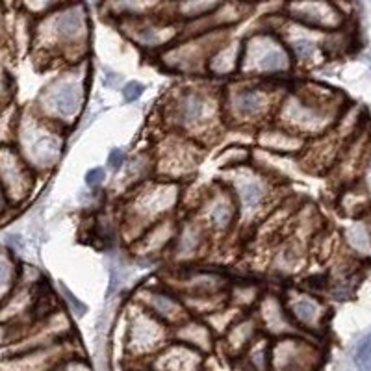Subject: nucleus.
<instances>
[{"label": "nucleus", "instance_id": "nucleus-1", "mask_svg": "<svg viewBox=\"0 0 371 371\" xmlns=\"http://www.w3.org/2000/svg\"><path fill=\"white\" fill-rule=\"evenodd\" d=\"M343 98L338 93H317L314 89L290 91L277 108L278 125L301 138L327 134L343 116Z\"/></svg>", "mask_w": 371, "mask_h": 371}, {"label": "nucleus", "instance_id": "nucleus-2", "mask_svg": "<svg viewBox=\"0 0 371 371\" xmlns=\"http://www.w3.org/2000/svg\"><path fill=\"white\" fill-rule=\"evenodd\" d=\"M163 113L173 132L199 143L200 139L215 136V130L225 121L223 95L219 97L212 89L197 86L181 88L169 97Z\"/></svg>", "mask_w": 371, "mask_h": 371}, {"label": "nucleus", "instance_id": "nucleus-3", "mask_svg": "<svg viewBox=\"0 0 371 371\" xmlns=\"http://www.w3.org/2000/svg\"><path fill=\"white\" fill-rule=\"evenodd\" d=\"M181 188L176 182H145L139 186L125 213V232L130 241H138L156 223L163 221L178 204Z\"/></svg>", "mask_w": 371, "mask_h": 371}, {"label": "nucleus", "instance_id": "nucleus-4", "mask_svg": "<svg viewBox=\"0 0 371 371\" xmlns=\"http://www.w3.org/2000/svg\"><path fill=\"white\" fill-rule=\"evenodd\" d=\"M14 147L34 171H46L60 160L63 136L60 126L43 119L36 111L19 119Z\"/></svg>", "mask_w": 371, "mask_h": 371}, {"label": "nucleus", "instance_id": "nucleus-5", "mask_svg": "<svg viewBox=\"0 0 371 371\" xmlns=\"http://www.w3.org/2000/svg\"><path fill=\"white\" fill-rule=\"evenodd\" d=\"M273 93L268 83L253 78L232 83L223 93V111L228 123L236 125H262L275 110Z\"/></svg>", "mask_w": 371, "mask_h": 371}, {"label": "nucleus", "instance_id": "nucleus-6", "mask_svg": "<svg viewBox=\"0 0 371 371\" xmlns=\"http://www.w3.org/2000/svg\"><path fill=\"white\" fill-rule=\"evenodd\" d=\"M292 69V52L271 34H256L243 43L240 73L255 80L277 78Z\"/></svg>", "mask_w": 371, "mask_h": 371}, {"label": "nucleus", "instance_id": "nucleus-7", "mask_svg": "<svg viewBox=\"0 0 371 371\" xmlns=\"http://www.w3.org/2000/svg\"><path fill=\"white\" fill-rule=\"evenodd\" d=\"M83 91L82 78L74 74L52 80L37 98L36 111L54 125H69L82 111Z\"/></svg>", "mask_w": 371, "mask_h": 371}, {"label": "nucleus", "instance_id": "nucleus-8", "mask_svg": "<svg viewBox=\"0 0 371 371\" xmlns=\"http://www.w3.org/2000/svg\"><path fill=\"white\" fill-rule=\"evenodd\" d=\"M173 340L169 325L158 320L143 306L139 305L138 310L132 314L126 330V352L134 360H147L154 358L166 345Z\"/></svg>", "mask_w": 371, "mask_h": 371}, {"label": "nucleus", "instance_id": "nucleus-9", "mask_svg": "<svg viewBox=\"0 0 371 371\" xmlns=\"http://www.w3.org/2000/svg\"><path fill=\"white\" fill-rule=\"evenodd\" d=\"M321 349L308 336H284L271 342L269 371H317Z\"/></svg>", "mask_w": 371, "mask_h": 371}, {"label": "nucleus", "instance_id": "nucleus-10", "mask_svg": "<svg viewBox=\"0 0 371 371\" xmlns=\"http://www.w3.org/2000/svg\"><path fill=\"white\" fill-rule=\"evenodd\" d=\"M88 37V21L82 6H67L45 19V39L63 52L80 51Z\"/></svg>", "mask_w": 371, "mask_h": 371}, {"label": "nucleus", "instance_id": "nucleus-11", "mask_svg": "<svg viewBox=\"0 0 371 371\" xmlns=\"http://www.w3.org/2000/svg\"><path fill=\"white\" fill-rule=\"evenodd\" d=\"M286 310L305 336H320L327 325V306L308 290L290 288L283 297Z\"/></svg>", "mask_w": 371, "mask_h": 371}, {"label": "nucleus", "instance_id": "nucleus-12", "mask_svg": "<svg viewBox=\"0 0 371 371\" xmlns=\"http://www.w3.org/2000/svg\"><path fill=\"white\" fill-rule=\"evenodd\" d=\"M238 200L241 218H253L264 208L269 197V182L265 176L256 169H249L247 166L234 169V178L228 182Z\"/></svg>", "mask_w": 371, "mask_h": 371}, {"label": "nucleus", "instance_id": "nucleus-13", "mask_svg": "<svg viewBox=\"0 0 371 371\" xmlns=\"http://www.w3.org/2000/svg\"><path fill=\"white\" fill-rule=\"evenodd\" d=\"M199 143L195 139L176 134L163 143L162 158L156 162L158 173L166 176V181L178 182V178L195 169L199 163Z\"/></svg>", "mask_w": 371, "mask_h": 371}, {"label": "nucleus", "instance_id": "nucleus-14", "mask_svg": "<svg viewBox=\"0 0 371 371\" xmlns=\"http://www.w3.org/2000/svg\"><path fill=\"white\" fill-rule=\"evenodd\" d=\"M34 169L24 162L14 145L2 147V186L6 203H21L32 191Z\"/></svg>", "mask_w": 371, "mask_h": 371}, {"label": "nucleus", "instance_id": "nucleus-15", "mask_svg": "<svg viewBox=\"0 0 371 371\" xmlns=\"http://www.w3.org/2000/svg\"><path fill=\"white\" fill-rule=\"evenodd\" d=\"M238 218H240L238 200L228 186L213 190L204 199L199 212V221L206 227V230L212 232L230 230L238 223Z\"/></svg>", "mask_w": 371, "mask_h": 371}, {"label": "nucleus", "instance_id": "nucleus-16", "mask_svg": "<svg viewBox=\"0 0 371 371\" xmlns=\"http://www.w3.org/2000/svg\"><path fill=\"white\" fill-rule=\"evenodd\" d=\"M139 305L167 325H181L190 317L182 297L171 288L148 286L139 292Z\"/></svg>", "mask_w": 371, "mask_h": 371}, {"label": "nucleus", "instance_id": "nucleus-17", "mask_svg": "<svg viewBox=\"0 0 371 371\" xmlns=\"http://www.w3.org/2000/svg\"><path fill=\"white\" fill-rule=\"evenodd\" d=\"M73 357L67 343L60 342L51 347L34 349L2 358L0 371H52L61 360Z\"/></svg>", "mask_w": 371, "mask_h": 371}, {"label": "nucleus", "instance_id": "nucleus-18", "mask_svg": "<svg viewBox=\"0 0 371 371\" xmlns=\"http://www.w3.org/2000/svg\"><path fill=\"white\" fill-rule=\"evenodd\" d=\"M288 11L297 23L320 30H336L343 24V14L329 0H293Z\"/></svg>", "mask_w": 371, "mask_h": 371}, {"label": "nucleus", "instance_id": "nucleus-19", "mask_svg": "<svg viewBox=\"0 0 371 371\" xmlns=\"http://www.w3.org/2000/svg\"><path fill=\"white\" fill-rule=\"evenodd\" d=\"M258 323L260 329L275 340L284 338V336H305L301 330L297 329L290 314H288L283 299L271 295V293L260 299Z\"/></svg>", "mask_w": 371, "mask_h": 371}, {"label": "nucleus", "instance_id": "nucleus-20", "mask_svg": "<svg viewBox=\"0 0 371 371\" xmlns=\"http://www.w3.org/2000/svg\"><path fill=\"white\" fill-rule=\"evenodd\" d=\"M203 352L188 347L184 343L171 342L169 345L151 358L148 371H200L203 370Z\"/></svg>", "mask_w": 371, "mask_h": 371}, {"label": "nucleus", "instance_id": "nucleus-21", "mask_svg": "<svg viewBox=\"0 0 371 371\" xmlns=\"http://www.w3.org/2000/svg\"><path fill=\"white\" fill-rule=\"evenodd\" d=\"M260 336L258 317L250 314L240 315V320L232 325L223 336V349L230 358H241L247 349Z\"/></svg>", "mask_w": 371, "mask_h": 371}, {"label": "nucleus", "instance_id": "nucleus-22", "mask_svg": "<svg viewBox=\"0 0 371 371\" xmlns=\"http://www.w3.org/2000/svg\"><path fill=\"white\" fill-rule=\"evenodd\" d=\"M173 342L184 343L188 347L197 349L199 352L206 355L212 352L215 347V334L210 329V325L200 317L190 315L188 320L182 321L173 329Z\"/></svg>", "mask_w": 371, "mask_h": 371}, {"label": "nucleus", "instance_id": "nucleus-23", "mask_svg": "<svg viewBox=\"0 0 371 371\" xmlns=\"http://www.w3.org/2000/svg\"><path fill=\"white\" fill-rule=\"evenodd\" d=\"M258 145L273 154H297L305 148L306 139L277 123L275 126H262L258 132Z\"/></svg>", "mask_w": 371, "mask_h": 371}, {"label": "nucleus", "instance_id": "nucleus-24", "mask_svg": "<svg viewBox=\"0 0 371 371\" xmlns=\"http://www.w3.org/2000/svg\"><path fill=\"white\" fill-rule=\"evenodd\" d=\"M208 238V230L204 227L203 223L197 219H188L178 227L176 230L175 241V256L181 260H190L193 258L197 253L200 250V247L204 245V241Z\"/></svg>", "mask_w": 371, "mask_h": 371}, {"label": "nucleus", "instance_id": "nucleus-25", "mask_svg": "<svg viewBox=\"0 0 371 371\" xmlns=\"http://www.w3.org/2000/svg\"><path fill=\"white\" fill-rule=\"evenodd\" d=\"M130 19H134V26L126 28V32L136 43H139L145 49H158V46L167 45L173 39V36H175L171 28H166L162 24L141 21L139 17Z\"/></svg>", "mask_w": 371, "mask_h": 371}, {"label": "nucleus", "instance_id": "nucleus-26", "mask_svg": "<svg viewBox=\"0 0 371 371\" xmlns=\"http://www.w3.org/2000/svg\"><path fill=\"white\" fill-rule=\"evenodd\" d=\"M176 230H178V227H173V223L169 219H163V221L156 223L154 227L148 228L143 236L139 238L136 249L141 250L143 256L160 253L175 241Z\"/></svg>", "mask_w": 371, "mask_h": 371}, {"label": "nucleus", "instance_id": "nucleus-27", "mask_svg": "<svg viewBox=\"0 0 371 371\" xmlns=\"http://www.w3.org/2000/svg\"><path fill=\"white\" fill-rule=\"evenodd\" d=\"M241 52H243V45H238V43L221 45L210 58L206 73L213 76H230L234 73H240Z\"/></svg>", "mask_w": 371, "mask_h": 371}, {"label": "nucleus", "instance_id": "nucleus-28", "mask_svg": "<svg viewBox=\"0 0 371 371\" xmlns=\"http://www.w3.org/2000/svg\"><path fill=\"white\" fill-rule=\"evenodd\" d=\"M349 249L362 260H371V221L358 219L343 232Z\"/></svg>", "mask_w": 371, "mask_h": 371}, {"label": "nucleus", "instance_id": "nucleus-29", "mask_svg": "<svg viewBox=\"0 0 371 371\" xmlns=\"http://www.w3.org/2000/svg\"><path fill=\"white\" fill-rule=\"evenodd\" d=\"M269 358H271V342L269 336H262L253 342L245 355L241 357V366L249 371H269Z\"/></svg>", "mask_w": 371, "mask_h": 371}, {"label": "nucleus", "instance_id": "nucleus-30", "mask_svg": "<svg viewBox=\"0 0 371 371\" xmlns=\"http://www.w3.org/2000/svg\"><path fill=\"white\" fill-rule=\"evenodd\" d=\"M262 297H260V293L256 292V288L253 284H240V286H232L230 290V301L234 303L236 308L253 306Z\"/></svg>", "mask_w": 371, "mask_h": 371}, {"label": "nucleus", "instance_id": "nucleus-31", "mask_svg": "<svg viewBox=\"0 0 371 371\" xmlns=\"http://www.w3.org/2000/svg\"><path fill=\"white\" fill-rule=\"evenodd\" d=\"M11 271H17V265L11 258H9L8 253H4L2 256V297L8 299L9 292H15V283L11 277Z\"/></svg>", "mask_w": 371, "mask_h": 371}, {"label": "nucleus", "instance_id": "nucleus-32", "mask_svg": "<svg viewBox=\"0 0 371 371\" xmlns=\"http://www.w3.org/2000/svg\"><path fill=\"white\" fill-rule=\"evenodd\" d=\"M355 362H357L358 371H371V332L358 343Z\"/></svg>", "mask_w": 371, "mask_h": 371}, {"label": "nucleus", "instance_id": "nucleus-33", "mask_svg": "<svg viewBox=\"0 0 371 371\" xmlns=\"http://www.w3.org/2000/svg\"><path fill=\"white\" fill-rule=\"evenodd\" d=\"M52 371H93V370L89 367V364L83 360L82 357H74L73 355V357L61 360Z\"/></svg>", "mask_w": 371, "mask_h": 371}, {"label": "nucleus", "instance_id": "nucleus-34", "mask_svg": "<svg viewBox=\"0 0 371 371\" xmlns=\"http://www.w3.org/2000/svg\"><path fill=\"white\" fill-rule=\"evenodd\" d=\"M60 290H61V293H63L67 305H69L71 312H73V314L76 315V317H82V315L86 314V312H88V306L83 305V303L80 301L78 297H74L73 293L69 292V288L63 286V284H60Z\"/></svg>", "mask_w": 371, "mask_h": 371}, {"label": "nucleus", "instance_id": "nucleus-35", "mask_svg": "<svg viewBox=\"0 0 371 371\" xmlns=\"http://www.w3.org/2000/svg\"><path fill=\"white\" fill-rule=\"evenodd\" d=\"M360 186L364 188L367 195H370L371 199V147L367 151L366 158H364V166H362V181Z\"/></svg>", "mask_w": 371, "mask_h": 371}, {"label": "nucleus", "instance_id": "nucleus-36", "mask_svg": "<svg viewBox=\"0 0 371 371\" xmlns=\"http://www.w3.org/2000/svg\"><path fill=\"white\" fill-rule=\"evenodd\" d=\"M145 88H143V83H139V82H128L123 88V97H125L126 102H134L138 101L141 95H143Z\"/></svg>", "mask_w": 371, "mask_h": 371}, {"label": "nucleus", "instance_id": "nucleus-37", "mask_svg": "<svg viewBox=\"0 0 371 371\" xmlns=\"http://www.w3.org/2000/svg\"><path fill=\"white\" fill-rule=\"evenodd\" d=\"M104 178H106V171L102 169V167H93V169H89L88 175H86V182H88L89 188H98V186L104 182Z\"/></svg>", "mask_w": 371, "mask_h": 371}, {"label": "nucleus", "instance_id": "nucleus-38", "mask_svg": "<svg viewBox=\"0 0 371 371\" xmlns=\"http://www.w3.org/2000/svg\"><path fill=\"white\" fill-rule=\"evenodd\" d=\"M125 163V153L121 151V148H113L108 156V167H111L113 171H117L119 167H123Z\"/></svg>", "mask_w": 371, "mask_h": 371}, {"label": "nucleus", "instance_id": "nucleus-39", "mask_svg": "<svg viewBox=\"0 0 371 371\" xmlns=\"http://www.w3.org/2000/svg\"><path fill=\"white\" fill-rule=\"evenodd\" d=\"M234 371H249V370H247V367H243V366H238Z\"/></svg>", "mask_w": 371, "mask_h": 371}]
</instances>
